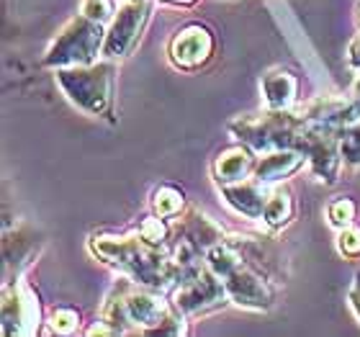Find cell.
Segmentation results:
<instances>
[{
  "mask_svg": "<svg viewBox=\"0 0 360 337\" xmlns=\"http://www.w3.org/2000/svg\"><path fill=\"white\" fill-rule=\"evenodd\" d=\"M347 301H350V307H353V312L358 314L360 319V281L350 288V293H347Z\"/></svg>",
  "mask_w": 360,
  "mask_h": 337,
  "instance_id": "23",
  "label": "cell"
},
{
  "mask_svg": "<svg viewBox=\"0 0 360 337\" xmlns=\"http://www.w3.org/2000/svg\"><path fill=\"white\" fill-rule=\"evenodd\" d=\"M268 186L260 183L255 178H245L240 183H229L221 186V198L226 201V206H232L237 214L248 219H263V209L268 203Z\"/></svg>",
  "mask_w": 360,
  "mask_h": 337,
  "instance_id": "10",
  "label": "cell"
},
{
  "mask_svg": "<svg viewBox=\"0 0 360 337\" xmlns=\"http://www.w3.org/2000/svg\"><path fill=\"white\" fill-rule=\"evenodd\" d=\"M80 327V317H77L75 309L60 307L49 314V332H57V335H72Z\"/></svg>",
  "mask_w": 360,
  "mask_h": 337,
  "instance_id": "19",
  "label": "cell"
},
{
  "mask_svg": "<svg viewBox=\"0 0 360 337\" xmlns=\"http://www.w3.org/2000/svg\"><path fill=\"white\" fill-rule=\"evenodd\" d=\"M162 3H173V6H188V3H193V0H162Z\"/></svg>",
  "mask_w": 360,
  "mask_h": 337,
  "instance_id": "24",
  "label": "cell"
},
{
  "mask_svg": "<svg viewBox=\"0 0 360 337\" xmlns=\"http://www.w3.org/2000/svg\"><path fill=\"white\" fill-rule=\"evenodd\" d=\"M252 170H255V158H252V150L248 144L221 152L217 163H214V178H217L219 186L240 183V180L250 178Z\"/></svg>",
  "mask_w": 360,
  "mask_h": 337,
  "instance_id": "12",
  "label": "cell"
},
{
  "mask_svg": "<svg viewBox=\"0 0 360 337\" xmlns=\"http://www.w3.org/2000/svg\"><path fill=\"white\" fill-rule=\"evenodd\" d=\"M260 90H263L265 106L273 108V111H288L293 103H296V93H299V83L291 72L285 70H273L263 77L260 83Z\"/></svg>",
  "mask_w": 360,
  "mask_h": 337,
  "instance_id": "13",
  "label": "cell"
},
{
  "mask_svg": "<svg viewBox=\"0 0 360 337\" xmlns=\"http://www.w3.org/2000/svg\"><path fill=\"white\" fill-rule=\"evenodd\" d=\"M186 206V198L180 193L175 186H160L155 191V198H152V209L155 214L162 219H170V217H178L180 211Z\"/></svg>",
  "mask_w": 360,
  "mask_h": 337,
  "instance_id": "16",
  "label": "cell"
},
{
  "mask_svg": "<svg viewBox=\"0 0 360 337\" xmlns=\"http://www.w3.org/2000/svg\"><path fill=\"white\" fill-rule=\"evenodd\" d=\"M347 62H350L353 68L360 70V37L353 39V44H350V49H347Z\"/></svg>",
  "mask_w": 360,
  "mask_h": 337,
  "instance_id": "22",
  "label": "cell"
},
{
  "mask_svg": "<svg viewBox=\"0 0 360 337\" xmlns=\"http://www.w3.org/2000/svg\"><path fill=\"white\" fill-rule=\"evenodd\" d=\"M105 31L103 23L93 21L88 15L72 18L62 29L49 52L44 57V65L49 68H75V65H90L98 52H103Z\"/></svg>",
  "mask_w": 360,
  "mask_h": 337,
  "instance_id": "5",
  "label": "cell"
},
{
  "mask_svg": "<svg viewBox=\"0 0 360 337\" xmlns=\"http://www.w3.org/2000/svg\"><path fill=\"white\" fill-rule=\"evenodd\" d=\"M90 250L103 262L116 265L147 288H165L180 278V270L170 255L144 245L136 237H116V234H98L90 240Z\"/></svg>",
  "mask_w": 360,
  "mask_h": 337,
  "instance_id": "1",
  "label": "cell"
},
{
  "mask_svg": "<svg viewBox=\"0 0 360 337\" xmlns=\"http://www.w3.org/2000/svg\"><path fill=\"white\" fill-rule=\"evenodd\" d=\"M338 250L345 257H358L360 255V229L358 227H345V229H340V237H338Z\"/></svg>",
  "mask_w": 360,
  "mask_h": 337,
  "instance_id": "20",
  "label": "cell"
},
{
  "mask_svg": "<svg viewBox=\"0 0 360 337\" xmlns=\"http://www.w3.org/2000/svg\"><path fill=\"white\" fill-rule=\"evenodd\" d=\"M183 234H186L191 242H195L203 253L224 242L221 227H219L214 219L206 217V214H201V211H191V214H188L186 222H183Z\"/></svg>",
  "mask_w": 360,
  "mask_h": 337,
  "instance_id": "14",
  "label": "cell"
},
{
  "mask_svg": "<svg viewBox=\"0 0 360 337\" xmlns=\"http://www.w3.org/2000/svg\"><path fill=\"white\" fill-rule=\"evenodd\" d=\"M147 18H150V3L147 0H127L119 8V15L113 18L111 29L105 31V57H127L142 37Z\"/></svg>",
  "mask_w": 360,
  "mask_h": 337,
  "instance_id": "7",
  "label": "cell"
},
{
  "mask_svg": "<svg viewBox=\"0 0 360 337\" xmlns=\"http://www.w3.org/2000/svg\"><path fill=\"white\" fill-rule=\"evenodd\" d=\"M178 284L180 286H178V291H175V307L186 317L209 314V312L224 307L226 301H229L224 281H221L206 262H203L198 270L188 273L186 278H180Z\"/></svg>",
  "mask_w": 360,
  "mask_h": 337,
  "instance_id": "6",
  "label": "cell"
},
{
  "mask_svg": "<svg viewBox=\"0 0 360 337\" xmlns=\"http://www.w3.org/2000/svg\"><path fill=\"white\" fill-rule=\"evenodd\" d=\"M327 219L335 229H345L355 222V203L350 198H335L327 206Z\"/></svg>",
  "mask_w": 360,
  "mask_h": 337,
  "instance_id": "18",
  "label": "cell"
},
{
  "mask_svg": "<svg viewBox=\"0 0 360 337\" xmlns=\"http://www.w3.org/2000/svg\"><path fill=\"white\" fill-rule=\"evenodd\" d=\"M307 155L301 150H293V147H281V150H270L265 155L255 160V170H252V178L270 186V183H278V180L288 178L293 172L304 165Z\"/></svg>",
  "mask_w": 360,
  "mask_h": 337,
  "instance_id": "11",
  "label": "cell"
},
{
  "mask_svg": "<svg viewBox=\"0 0 360 337\" xmlns=\"http://www.w3.org/2000/svg\"><path fill=\"white\" fill-rule=\"evenodd\" d=\"M358 23H360V11H358Z\"/></svg>",
  "mask_w": 360,
  "mask_h": 337,
  "instance_id": "25",
  "label": "cell"
},
{
  "mask_svg": "<svg viewBox=\"0 0 360 337\" xmlns=\"http://www.w3.org/2000/svg\"><path fill=\"white\" fill-rule=\"evenodd\" d=\"M167 234H170V229H167L165 219L162 217H150L144 219L142 224H139V240L144 242V245H150V248L155 250H162L167 242Z\"/></svg>",
  "mask_w": 360,
  "mask_h": 337,
  "instance_id": "17",
  "label": "cell"
},
{
  "mask_svg": "<svg viewBox=\"0 0 360 337\" xmlns=\"http://www.w3.org/2000/svg\"><path fill=\"white\" fill-rule=\"evenodd\" d=\"M57 83L65 90V96L90 116H105L111 108V65L57 68Z\"/></svg>",
  "mask_w": 360,
  "mask_h": 337,
  "instance_id": "3",
  "label": "cell"
},
{
  "mask_svg": "<svg viewBox=\"0 0 360 337\" xmlns=\"http://www.w3.org/2000/svg\"><path fill=\"white\" fill-rule=\"evenodd\" d=\"M214 54V37L206 26H186L170 42V62L178 70H198Z\"/></svg>",
  "mask_w": 360,
  "mask_h": 337,
  "instance_id": "9",
  "label": "cell"
},
{
  "mask_svg": "<svg viewBox=\"0 0 360 337\" xmlns=\"http://www.w3.org/2000/svg\"><path fill=\"white\" fill-rule=\"evenodd\" d=\"M293 219V198L288 191L278 188V191H270L268 203L263 209V222L270 229H283L288 222Z\"/></svg>",
  "mask_w": 360,
  "mask_h": 337,
  "instance_id": "15",
  "label": "cell"
},
{
  "mask_svg": "<svg viewBox=\"0 0 360 337\" xmlns=\"http://www.w3.org/2000/svg\"><path fill=\"white\" fill-rule=\"evenodd\" d=\"M206 265L224 281L226 296L242 309H252V312H265L273 304V291L263 281L252 265L240 257L234 245L221 242L217 248L206 250Z\"/></svg>",
  "mask_w": 360,
  "mask_h": 337,
  "instance_id": "2",
  "label": "cell"
},
{
  "mask_svg": "<svg viewBox=\"0 0 360 337\" xmlns=\"http://www.w3.org/2000/svg\"><path fill=\"white\" fill-rule=\"evenodd\" d=\"M83 15H88V18H93V21H98V23L111 21L113 3H111V0H85V3H83Z\"/></svg>",
  "mask_w": 360,
  "mask_h": 337,
  "instance_id": "21",
  "label": "cell"
},
{
  "mask_svg": "<svg viewBox=\"0 0 360 337\" xmlns=\"http://www.w3.org/2000/svg\"><path fill=\"white\" fill-rule=\"evenodd\" d=\"M124 312H127L129 332L144 335H183V312L167 304L162 296L152 293V288H131L127 284L124 291Z\"/></svg>",
  "mask_w": 360,
  "mask_h": 337,
  "instance_id": "4",
  "label": "cell"
},
{
  "mask_svg": "<svg viewBox=\"0 0 360 337\" xmlns=\"http://www.w3.org/2000/svg\"><path fill=\"white\" fill-rule=\"evenodd\" d=\"M39 327V299L29 286L15 284L3 296V332L11 335H34Z\"/></svg>",
  "mask_w": 360,
  "mask_h": 337,
  "instance_id": "8",
  "label": "cell"
}]
</instances>
